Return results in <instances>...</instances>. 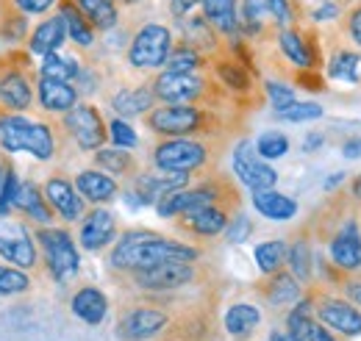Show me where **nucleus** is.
Returning a JSON list of instances; mask_svg holds the SVG:
<instances>
[{
  "mask_svg": "<svg viewBox=\"0 0 361 341\" xmlns=\"http://www.w3.org/2000/svg\"><path fill=\"white\" fill-rule=\"evenodd\" d=\"M197 258H200V250L192 244L167 239L153 230H126L109 253V266L131 275L136 269H147V266H156L164 261H192L195 264Z\"/></svg>",
  "mask_w": 361,
  "mask_h": 341,
  "instance_id": "obj_1",
  "label": "nucleus"
},
{
  "mask_svg": "<svg viewBox=\"0 0 361 341\" xmlns=\"http://www.w3.org/2000/svg\"><path fill=\"white\" fill-rule=\"evenodd\" d=\"M303 23L300 0H242L239 3V37L270 39L278 31Z\"/></svg>",
  "mask_w": 361,
  "mask_h": 341,
  "instance_id": "obj_2",
  "label": "nucleus"
},
{
  "mask_svg": "<svg viewBox=\"0 0 361 341\" xmlns=\"http://www.w3.org/2000/svg\"><path fill=\"white\" fill-rule=\"evenodd\" d=\"M0 147L6 153H28L37 161H50L56 156V136L45 123L28 120L23 114H0Z\"/></svg>",
  "mask_w": 361,
  "mask_h": 341,
  "instance_id": "obj_3",
  "label": "nucleus"
},
{
  "mask_svg": "<svg viewBox=\"0 0 361 341\" xmlns=\"http://www.w3.org/2000/svg\"><path fill=\"white\" fill-rule=\"evenodd\" d=\"M212 123H214V111L197 103H161V106H153L145 117V125L161 139L209 133Z\"/></svg>",
  "mask_w": 361,
  "mask_h": 341,
  "instance_id": "obj_4",
  "label": "nucleus"
},
{
  "mask_svg": "<svg viewBox=\"0 0 361 341\" xmlns=\"http://www.w3.org/2000/svg\"><path fill=\"white\" fill-rule=\"evenodd\" d=\"M212 161V147L200 139L192 136H176V139H161L153 147V167L161 172H180L192 175L209 167Z\"/></svg>",
  "mask_w": 361,
  "mask_h": 341,
  "instance_id": "obj_5",
  "label": "nucleus"
},
{
  "mask_svg": "<svg viewBox=\"0 0 361 341\" xmlns=\"http://www.w3.org/2000/svg\"><path fill=\"white\" fill-rule=\"evenodd\" d=\"M173 42H176V37H173V31L167 25L145 23L131 37L126 58L139 73H153V70L164 67V61H167V56L173 50Z\"/></svg>",
  "mask_w": 361,
  "mask_h": 341,
  "instance_id": "obj_6",
  "label": "nucleus"
},
{
  "mask_svg": "<svg viewBox=\"0 0 361 341\" xmlns=\"http://www.w3.org/2000/svg\"><path fill=\"white\" fill-rule=\"evenodd\" d=\"M37 244H39V250H42V256H45V266L53 280L67 283L70 278L78 275L81 256H78V247H75L70 230L42 225V228L37 230Z\"/></svg>",
  "mask_w": 361,
  "mask_h": 341,
  "instance_id": "obj_7",
  "label": "nucleus"
},
{
  "mask_svg": "<svg viewBox=\"0 0 361 341\" xmlns=\"http://www.w3.org/2000/svg\"><path fill=\"white\" fill-rule=\"evenodd\" d=\"M275 42L281 56L295 67V70H319L322 67V47L319 37L312 25H289L275 34Z\"/></svg>",
  "mask_w": 361,
  "mask_h": 341,
  "instance_id": "obj_8",
  "label": "nucleus"
},
{
  "mask_svg": "<svg viewBox=\"0 0 361 341\" xmlns=\"http://www.w3.org/2000/svg\"><path fill=\"white\" fill-rule=\"evenodd\" d=\"M153 94L159 103H203L212 97V84L200 73H159L153 78Z\"/></svg>",
  "mask_w": 361,
  "mask_h": 341,
  "instance_id": "obj_9",
  "label": "nucleus"
},
{
  "mask_svg": "<svg viewBox=\"0 0 361 341\" xmlns=\"http://www.w3.org/2000/svg\"><path fill=\"white\" fill-rule=\"evenodd\" d=\"M0 258L20 269H34L39 261L37 236H31L23 222L11 219V213L0 216Z\"/></svg>",
  "mask_w": 361,
  "mask_h": 341,
  "instance_id": "obj_10",
  "label": "nucleus"
},
{
  "mask_svg": "<svg viewBox=\"0 0 361 341\" xmlns=\"http://www.w3.org/2000/svg\"><path fill=\"white\" fill-rule=\"evenodd\" d=\"M131 278L142 292L164 294V292H176V289H183L186 283H192L197 278V269L192 266V261H164L147 269H136L131 272Z\"/></svg>",
  "mask_w": 361,
  "mask_h": 341,
  "instance_id": "obj_11",
  "label": "nucleus"
},
{
  "mask_svg": "<svg viewBox=\"0 0 361 341\" xmlns=\"http://www.w3.org/2000/svg\"><path fill=\"white\" fill-rule=\"evenodd\" d=\"M231 167H233V175L239 178V183H245L250 192L275 189V183H278V172L259 156L256 142H250V139L236 142L233 156H231Z\"/></svg>",
  "mask_w": 361,
  "mask_h": 341,
  "instance_id": "obj_12",
  "label": "nucleus"
},
{
  "mask_svg": "<svg viewBox=\"0 0 361 341\" xmlns=\"http://www.w3.org/2000/svg\"><path fill=\"white\" fill-rule=\"evenodd\" d=\"M312 299H314L317 322L348 339L361 336V305L350 302L348 297H328V294H312Z\"/></svg>",
  "mask_w": 361,
  "mask_h": 341,
  "instance_id": "obj_13",
  "label": "nucleus"
},
{
  "mask_svg": "<svg viewBox=\"0 0 361 341\" xmlns=\"http://www.w3.org/2000/svg\"><path fill=\"white\" fill-rule=\"evenodd\" d=\"M64 128L73 136V142L87 153L100 150L109 139V128H106L100 111L92 103H78L75 108H70L64 114Z\"/></svg>",
  "mask_w": 361,
  "mask_h": 341,
  "instance_id": "obj_14",
  "label": "nucleus"
},
{
  "mask_svg": "<svg viewBox=\"0 0 361 341\" xmlns=\"http://www.w3.org/2000/svg\"><path fill=\"white\" fill-rule=\"evenodd\" d=\"M328 253H331V264L339 272L345 275L361 272V225L356 216H348L339 222V228L331 233Z\"/></svg>",
  "mask_w": 361,
  "mask_h": 341,
  "instance_id": "obj_15",
  "label": "nucleus"
},
{
  "mask_svg": "<svg viewBox=\"0 0 361 341\" xmlns=\"http://www.w3.org/2000/svg\"><path fill=\"white\" fill-rule=\"evenodd\" d=\"M170 316L156 308V305H134L123 314L120 325H117V333L128 341H147L153 336H159L164 328H167Z\"/></svg>",
  "mask_w": 361,
  "mask_h": 341,
  "instance_id": "obj_16",
  "label": "nucleus"
},
{
  "mask_svg": "<svg viewBox=\"0 0 361 341\" xmlns=\"http://www.w3.org/2000/svg\"><path fill=\"white\" fill-rule=\"evenodd\" d=\"M42 192H45L47 206L53 209V213H59L64 222H78V219L87 213L84 197H81L78 189H75L67 178H61V175H50L45 180V186H42Z\"/></svg>",
  "mask_w": 361,
  "mask_h": 341,
  "instance_id": "obj_17",
  "label": "nucleus"
},
{
  "mask_svg": "<svg viewBox=\"0 0 361 341\" xmlns=\"http://www.w3.org/2000/svg\"><path fill=\"white\" fill-rule=\"evenodd\" d=\"M178 31H180V39L186 44H192L197 53H203L206 58H214L217 53L226 50L223 44V37L209 25V20L203 17V11H192L186 14L183 20H178Z\"/></svg>",
  "mask_w": 361,
  "mask_h": 341,
  "instance_id": "obj_18",
  "label": "nucleus"
},
{
  "mask_svg": "<svg viewBox=\"0 0 361 341\" xmlns=\"http://www.w3.org/2000/svg\"><path fill=\"white\" fill-rule=\"evenodd\" d=\"M6 64L0 70V103L3 108L8 111H28L31 103H34V89H31V81L25 78V73L20 67L11 64V56H6Z\"/></svg>",
  "mask_w": 361,
  "mask_h": 341,
  "instance_id": "obj_19",
  "label": "nucleus"
},
{
  "mask_svg": "<svg viewBox=\"0 0 361 341\" xmlns=\"http://www.w3.org/2000/svg\"><path fill=\"white\" fill-rule=\"evenodd\" d=\"M117 236V219L114 213L106 209H92L90 213L81 216V230H78V242L84 250L97 253L103 247H109Z\"/></svg>",
  "mask_w": 361,
  "mask_h": 341,
  "instance_id": "obj_20",
  "label": "nucleus"
},
{
  "mask_svg": "<svg viewBox=\"0 0 361 341\" xmlns=\"http://www.w3.org/2000/svg\"><path fill=\"white\" fill-rule=\"evenodd\" d=\"M180 228L197 239H212V236H220L226 233L228 222H231V213L226 206H200V209H192V211L180 213Z\"/></svg>",
  "mask_w": 361,
  "mask_h": 341,
  "instance_id": "obj_21",
  "label": "nucleus"
},
{
  "mask_svg": "<svg viewBox=\"0 0 361 341\" xmlns=\"http://www.w3.org/2000/svg\"><path fill=\"white\" fill-rule=\"evenodd\" d=\"M67 39H70V37H67V23H64V17H61L59 11H53V14H45V20L37 23V28L28 34L25 50H28L31 56L59 53Z\"/></svg>",
  "mask_w": 361,
  "mask_h": 341,
  "instance_id": "obj_22",
  "label": "nucleus"
},
{
  "mask_svg": "<svg viewBox=\"0 0 361 341\" xmlns=\"http://www.w3.org/2000/svg\"><path fill=\"white\" fill-rule=\"evenodd\" d=\"M75 189H78V194H81L87 203H94V206H106V203H111V200L117 197V192H120L114 175L97 170V167L78 172V178H75Z\"/></svg>",
  "mask_w": 361,
  "mask_h": 341,
  "instance_id": "obj_23",
  "label": "nucleus"
},
{
  "mask_svg": "<svg viewBox=\"0 0 361 341\" xmlns=\"http://www.w3.org/2000/svg\"><path fill=\"white\" fill-rule=\"evenodd\" d=\"M37 97H39L42 108L53 111V114H67L70 108L78 106L75 84L59 81V78H45V75H39V81H37Z\"/></svg>",
  "mask_w": 361,
  "mask_h": 341,
  "instance_id": "obj_24",
  "label": "nucleus"
},
{
  "mask_svg": "<svg viewBox=\"0 0 361 341\" xmlns=\"http://www.w3.org/2000/svg\"><path fill=\"white\" fill-rule=\"evenodd\" d=\"M212 67H214V75L217 81L226 86L231 94H239V97H247L253 92V78H250V70L242 67L228 50L217 53L212 58Z\"/></svg>",
  "mask_w": 361,
  "mask_h": 341,
  "instance_id": "obj_25",
  "label": "nucleus"
},
{
  "mask_svg": "<svg viewBox=\"0 0 361 341\" xmlns=\"http://www.w3.org/2000/svg\"><path fill=\"white\" fill-rule=\"evenodd\" d=\"M239 3L242 0H200L203 17L226 42L239 37Z\"/></svg>",
  "mask_w": 361,
  "mask_h": 341,
  "instance_id": "obj_26",
  "label": "nucleus"
},
{
  "mask_svg": "<svg viewBox=\"0 0 361 341\" xmlns=\"http://www.w3.org/2000/svg\"><path fill=\"white\" fill-rule=\"evenodd\" d=\"M156 106V94L153 86H123L111 94V108L117 111V117H142Z\"/></svg>",
  "mask_w": 361,
  "mask_h": 341,
  "instance_id": "obj_27",
  "label": "nucleus"
},
{
  "mask_svg": "<svg viewBox=\"0 0 361 341\" xmlns=\"http://www.w3.org/2000/svg\"><path fill=\"white\" fill-rule=\"evenodd\" d=\"M56 11L64 17V23H67V37L78 44V47L90 50L92 44L97 42V31H94V25L87 20V14L78 8L75 0H59Z\"/></svg>",
  "mask_w": 361,
  "mask_h": 341,
  "instance_id": "obj_28",
  "label": "nucleus"
},
{
  "mask_svg": "<svg viewBox=\"0 0 361 341\" xmlns=\"http://www.w3.org/2000/svg\"><path fill=\"white\" fill-rule=\"evenodd\" d=\"M70 308H73V314H75L81 322H87V325H100V322L106 319V314H109V297H106L97 286H84V289H78V292L73 294Z\"/></svg>",
  "mask_w": 361,
  "mask_h": 341,
  "instance_id": "obj_29",
  "label": "nucleus"
},
{
  "mask_svg": "<svg viewBox=\"0 0 361 341\" xmlns=\"http://www.w3.org/2000/svg\"><path fill=\"white\" fill-rule=\"evenodd\" d=\"M253 209L262 213L264 219H272V222H289V219L298 216V203L289 194H281L275 189L253 192Z\"/></svg>",
  "mask_w": 361,
  "mask_h": 341,
  "instance_id": "obj_30",
  "label": "nucleus"
},
{
  "mask_svg": "<svg viewBox=\"0 0 361 341\" xmlns=\"http://www.w3.org/2000/svg\"><path fill=\"white\" fill-rule=\"evenodd\" d=\"M14 209L20 213H25V216H31V219L39 222V225H50V222H53V209L47 206L45 192H42L34 180L20 183L17 197H14Z\"/></svg>",
  "mask_w": 361,
  "mask_h": 341,
  "instance_id": "obj_31",
  "label": "nucleus"
},
{
  "mask_svg": "<svg viewBox=\"0 0 361 341\" xmlns=\"http://www.w3.org/2000/svg\"><path fill=\"white\" fill-rule=\"evenodd\" d=\"M328 78L342 81V84H361V53L356 47H334L328 58Z\"/></svg>",
  "mask_w": 361,
  "mask_h": 341,
  "instance_id": "obj_32",
  "label": "nucleus"
},
{
  "mask_svg": "<svg viewBox=\"0 0 361 341\" xmlns=\"http://www.w3.org/2000/svg\"><path fill=\"white\" fill-rule=\"evenodd\" d=\"M262 292H264V297H267L270 305H292V302H298V299L303 297L300 280L292 272H283V269L267 275V283L262 286Z\"/></svg>",
  "mask_w": 361,
  "mask_h": 341,
  "instance_id": "obj_33",
  "label": "nucleus"
},
{
  "mask_svg": "<svg viewBox=\"0 0 361 341\" xmlns=\"http://www.w3.org/2000/svg\"><path fill=\"white\" fill-rule=\"evenodd\" d=\"M262 325V311L250 302H236L226 311V330L236 339L250 336Z\"/></svg>",
  "mask_w": 361,
  "mask_h": 341,
  "instance_id": "obj_34",
  "label": "nucleus"
},
{
  "mask_svg": "<svg viewBox=\"0 0 361 341\" xmlns=\"http://www.w3.org/2000/svg\"><path fill=\"white\" fill-rule=\"evenodd\" d=\"M94 167L114 178H126V175H136V161L134 156L123 147H100L94 150Z\"/></svg>",
  "mask_w": 361,
  "mask_h": 341,
  "instance_id": "obj_35",
  "label": "nucleus"
},
{
  "mask_svg": "<svg viewBox=\"0 0 361 341\" xmlns=\"http://www.w3.org/2000/svg\"><path fill=\"white\" fill-rule=\"evenodd\" d=\"M206 61L209 58L203 53H197L192 44L178 39V42H173V50L164 61V70H170V73H200L206 67Z\"/></svg>",
  "mask_w": 361,
  "mask_h": 341,
  "instance_id": "obj_36",
  "label": "nucleus"
},
{
  "mask_svg": "<svg viewBox=\"0 0 361 341\" xmlns=\"http://www.w3.org/2000/svg\"><path fill=\"white\" fill-rule=\"evenodd\" d=\"M286 266L298 280H312L314 275V258H312V244L309 239L298 236L292 244H286Z\"/></svg>",
  "mask_w": 361,
  "mask_h": 341,
  "instance_id": "obj_37",
  "label": "nucleus"
},
{
  "mask_svg": "<svg viewBox=\"0 0 361 341\" xmlns=\"http://www.w3.org/2000/svg\"><path fill=\"white\" fill-rule=\"evenodd\" d=\"M78 73H81V64H78L75 58L61 56V50L42 56L39 75H45V78H59V81H70V84H73V81L78 78Z\"/></svg>",
  "mask_w": 361,
  "mask_h": 341,
  "instance_id": "obj_38",
  "label": "nucleus"
},
{
  "mask_svg": "<svg viewBox=\"0 0 361 341\" xmlns=\"http://www.w3.org/2000/svg\"><path fill=\"white\" fill-rule=\"evenodd\" d=\"M253 258H256V264H259V269H262L264 275H272V272L283 269V261H286V242H281V239L262 242V244H256Z\"/></svg>",
  "mask_w": 361,
  "mask_h": 341,
  "instance_id": "obj_39",
  "label": "nucleus"
},
{
  "mask_svg": "<svg viewBox=\"0 0 361 341\" xmlns=\"http://www.w3.org/2000/svg\"><path fill=\"white\" fill-rule=\"evenodd\" d=\"M31 289V278L25 269L20 266H8L0 264V297H14V294H25Z\"/></svg>",
  "mask_w": 361,
  "mask_h": 341,
  "instance_id": "obj_40",
  "label": "nucleus"
},
{
  "mask_svg": "<svg viewBox=\"0 0 361 341\" xmlns=\"http://www.w3.org/2000/svg\"><path fill=\"white\" fill-rule=\"evenodd\" d=\"M256 150H259V156H262L264 161L283 159V156L289 153V139H286V133H281V130H267V133H262V136L256 139Z\"/></svg>",
  "mask_w": 361,
  "mask_h": 341,
  "instance_id": "obj_41",
  "label": "nucleus"
},
{
  "mask_svg": "<svg viewBox=\"0 0 361 341\" xmlns=\"http://www.w3.org/2000/svg\"><path fill=\"white\" fill-rule=\"evenodd\" d=\"M281 120H286V123H312V120H319L322 117V106L319 103H289V106H283L281 111H275Z\"/></svg>",
  "mask_w": 361,
  "mask_h": 341,
  "instance_id": "obj_42",
  "label": "nucleus"
},
{
  "mask_svg": "<svg viewBox=\"0 0 361 341\" xmlns=\"http://www.w3.org/2000/svg\"><path fill=\"white\" fill-rule=\"evenodd\" d=\"M109 139L114 142V147H123V150H134L136 144H139L136 130L123 117H117V120L109 123Z\"/></svg>",
  "mask_w": 361,
  "mask_h": 341,
  "instance_id": "obj_43",
  "label": "nucleus"
},
{
  "mask_svg": "<svg viewBox=\"0 0 361 341\" xmlns=\"http://www.w3.org/2000/svg\"><path fill=\"white\" fill-rule=\"evenodd\" d=\"M17 189H20L17 170H14L11 164H6V178H3V186H0V216L11 213V209H14V197H17Z\"/></svg>",
  "mask_w": 361,
  "mask_h": 341,
  "instance_id": "obj_44",
  "label": "nucleus"
},
{
  "mask_svg": "<svg viewBox=\"0 0 361 341\" xmlns=\"http://www.w3.org/2000/svg\"><path fill=\"white\" fill-rule=\"evenodd\" d=\"M342 28H345L348 39L361 47V0L350 3L348 11H342Z\"/></svg>",
  "mask_w": 361,
  "mask_h": 341,
  "instance_id": "obj_45",
  "label": "nucleus"
},
{
  "mask_svg": "<svg viewBox=\"0 0 361 341\" xmlns=\"http://www.w3.org/2000/svg\"><path fill=\"white\" fill-rule=\"evenodd\" d=\"M264 92H267V97H270V103L275 111H281L283 106L295 103V89L286 84H281V81H264Z\"/></svg>",
  "mask_w": 361,
  "mask_h": 341,
  "instance_id": "obj_46",
  "label": "nucleus"
},
{
  "mask_svg": "<svg viewBox=\"0 0 361 341\" xmlns=\"http://www.w3.org/2000/svg\"><path fill=\"white\" fill-rule=\"evenodd\" d=\"M250 233H253V222H250L245 213H236L226 228L228 244H242V242H247V236H250Z\"/></svg>",
  "mask_w": 361,
  "mask_h": 341,
  "instance_id": "obj_47",
  "label": "nucleus"
},
{
  "mask_svg": "<svg viewBox=\"0 0 361 341\" xmlns=\"http://www.w3.org/2000/svg\"><path fill=\"white\" fill-rule=\"evenodd\" d=\"M11 3L28 17H45L59 6V0H11Z\"/></svg>",
  "mask_w": 361,
  "mask_h": 341,
  "instance_id": "obj_48",
  "label": "nucleus"
},
{
  "mask_svg": "<svg viewBox=\"0 0 361 341\" xmlns=\"http://www.w3.org/2000/svg\"><path fill=\"white\" fill-rule=\"evenodd\" d=\"M339 17H342V6L336 0H322L314 11H312V20L314 23H334Z\"/></svg>",
  "mask_w": 361,
  "mask_h": 341,
  "instance_id": "obj_49",
  "label": "nucleus"
},
{
  "mask_svg": "<svg viewBox=\"0 0 361 341\" xmlns=\"http://www.w3.org/2000/svg\"><path fill=\"white\" fill-rule=\"evenodd\" d=\"M167 8H170V14H173V20L178 23L186 14H192V11L200 8V0H167Z\"/></svg>",
  "mask_w": 361,
  "mask_h": 341,
  "instance_id": "obj_50",
  "label": "nucleus"
},
{
  "mask_svg": "<svg viewBox=\"0 0 361 341\" xmlns=\"http://www.w3.org/2000/svg\"><path fill=\"white\" fill-rule=\"evenodd\" d=\"M342 286H345V297L350 299V302H356V305H361V275L359 278H356V275H353V278L348 275V278L342 280Z\"/></svg>",
  "mask_w": 361,
  "mask_h": 341,
  "instance_id": "obj_51",
  "label": "nucleus"
},
{
  "mask_svg": "<svg viewBox=\"0 0 361 341\" xmlns=\"http://www.w3.org/2000/svg\"><path fill=\"white\" fill-rule=\"evenodd\" d=\"M309 341H339V339L331 333V328H325L322 322L312 319V325H309Z\"/></svg>",
  "mask_w": 361,
  "mask_h": 341,
  "instance_id": "obj_52",
  "label": "nucleus"
},
{
  "mask_svg": "<svg viewBox=\"0 0 361 341\" xmlns=\"http://www.w3.org/2000/svg\"><path fill=\"white\" fill-rule=\"evenodd\" d=\"M342 156L345 159H361V139H348L345 144H342Z\"/></svg>",
  "mask_w": 361,
  "mask_h": 341,
  "instance_id": "obj_53",
  "label": "nucleus"
},
{
  "mask_svg": "<svg viewBox=\"0 0 361 341\" xmlns=\"http://www.w3.org/2000/svg\"><path fill=\"white\" fill-rule=\"evenodd\" d=\"M322 142H325V136H322L319 130H314V133H309V139L303 142V150H306V153H314L317 147H322Z\"/></svg>",
  "mask_w": 361,
  "mask_h": 341,
  "instance_id": "obj_54",
  "label": "nucleus"
},
{
  "mask_svg": "<svg viewBox=\"0 0 361 341\" xmlns=\"http://www.w3.org/2000/svg\"><path fill=\"white\" fill-rule=\"evenodd\" d=\"M342 180H345V172H336V175H331V180H325V192L336 189V186H339Z\"/></svg>",
  "mask_w": 361,
  "mask_h": 341,
  "instance_id": "obj_55",
  "label": "nucleus"
},
{
  "mask_svg": "<svg viewBox=\"0 0 361 341\" xmlns=\"http://www.w3.org/2000/svg\"><path fill=\"white\" fill-rule=\"evenodd\" d=\"M350 194H353V200H361V175L359 178H353V183H350Z\"/></svg>",
  "mask_w": 361,
  "mask_h": 341,
  "instance_id": "obj_56",
  "label": "nucleus"
},
{
  "mask_svg": "<svg viewBox=\"0 0 361 341\" xmlns=\"http://www.w3.org/2000/svg\"><path fill=\"white\" fill-rule=\"evenodd\" d=\"M270 341H295V339H289V333H278V330H272Z\"/></svg>",
  "mask_w": 361,
  "mask_h": 341,
  "instance_id": "obj_57",
  "label": "nucleus"
},
{
  "mask_svg": "<svg viewBox=\"0 0 361 341\" xmlns=\"http://www.w3.org/2000/svg\"><path fill=\"white\" fill-rule=\"evenodd\" d=\"M117 3H120V6H139L142 0H117Z\"/></svg>",
  "mask_w": 361,
  "mask_h": 341,
  "instance_id": "obj_58",
  "label": "nucleus"
},
{
  "mask_svg": "<svg viewBox=\"0 0 361 341\" xmlns=\"http://www.w3.org/2000/svg\"><path fill=\"white\" fill-rule=\"evenodd\" d=\"M3 178H6V164L0 161V186H3Z\"/></svg>",
  "mask_w": 361,
  "mask_h": 341,
  "instance_id": "obj_59",
  "label": "nucleus"
}]
</instances>
